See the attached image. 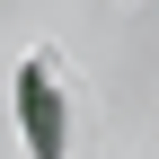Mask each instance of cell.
I'll return each instance as SVG.
<instances>
[{
    "mask_svg": "<svg viewBox=\"0 0 159 159\" xmlns=\"http://www.w3.org/2000/svg\"><path fill=\"white\" fill-rule=\"evenodd\" d=\"M18 124H27V150L35 159H71V106H62L53 62H27L18 71Z\"/></svg>",
    "mask_w": 159,
    "mask_h": 159,
    "instance_id": "6da1fadb",
    "label": "cell"
}]
</instances>
